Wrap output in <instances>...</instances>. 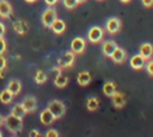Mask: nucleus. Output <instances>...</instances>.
<instances>
[{
    "label": "nucleus",
    "instance_id": "obj_34",
    "mask_svg": "<svg viewBox=\"0 0 153 137\" xmlns=\"http://www.w3.org/2000/svg\"><path fill=\"white\" fill-rule=\"evenodd\" d=\"M45 1V4L48 5V6H54L59 0H44Z\"/></svg>",
    "mask_w": 153,
    "mask_h": 137
},
{
    "label": "nucleus",
    "instance_id": "obj_36",
    "mask_svg": "<svg viewBox=\"0 0 153 137\" xmlns=\"http://www.w3.org/2000/svg\"><path fill=\"white\" fill-rule=\"evenodd\" d=\"M2 124H4V117H2L1 114H0V126H1Z\"/></svg>",
    "mask_w": 153,
    "mask_h": 137
},
{
    "label": "nucleus",
    "instance_id": "obj_38",
    "mask_svg": "<svg viewBox=\"0 0 153 137\" xmlns=\"http://www.w3.org/2000/svg\"><path fill=\"white\" fill-rule=\"evenodd\" d=\"M25 1H26V2H29V4H31V2H35L36 0H25Z\"/></svg>",
    "mask_w": 153,
    "mask_h": 137
},
{
    "label": "nucleus",
    "instance_id": "obj_14",
    "mask_svg": "<svg viewBox=\"0 0 153 137\" xmlns=\"http://www.w3.org/2000/svg\"><path fill=\"white\" fill-rule=\"evenodd\" d=\"M112 104H114V106L115 107H117V108H122L124 105H126V96L122 94V93H120V92H115L114 94H112Z\"/></svg>",
    "mask_w": 153,
    "mask_h": 137
},
{
    "label": "nucleus",
    "instance_id": "obj_3",
    "mask_svg": "<svg viewBox=\"0 0 153 137\" xmlns=\"http://www.w3.org/2000/svg\"><path fill=\"white\" fill-rule=\"evenodd\" d=\"M57 18V13L55 11V8L53 7H48L47 10L43 11L42 15H41V21L45 27H49L51 25V23Z\"/></svg>",
    "mask_w": 153,
    "mask_h": 137
},
{
    "label": "nucleus",
    "instance_id": "obj_25",
    "mask_svg": "<svg viewBox=\"0 0 153 137\" xmlns=\"http://www.w3.org/2000/svg\"><path fill=\"white\" fill-rule=\"evenodd\" d=\"M47 81V74L43 71V70H38L35 75V82L38 83V85H42Z\"/></svg>",
    "mask_w": 153,
    "mask_h": 137
},
{
    "label": "nucleus",
    "instance_id": "obj_5",
    "mask_svg": "<svg viewBox=\"0 0 153 137\" xmlns=\"http://www.w3.org/2000/svg\"><path fill=\"white\" fill-rule=\"evenodd\" d=\"M74 55H75V54H74L72 50L63 52V54L60 56V58L57 60L59 67H60V68H68V67H71V66L73 64V62H74Z\"/></svg>",
    "mask_w": 153,
    "mask_h": 137
},
{
    "label": "nucleus",
    "instance_id": "obj_32",
    "mask_svg": "<svg viewBox=\"0 0 153 137\" xmlns=\"http://www.w3.org/2000/svg\"><path fill=\"white\" fill-rule=\"evenodd\" d=\"M5 32H6V26L2 23H0V37H4Z\"/></svg>",
    "mask_w": 153,
    "mask_h": 137
},
{
    "label": "nucleus",
    "instance_id": "obj_39",
    "mask_svg": "<svg viewBox=\"0 0 153 137\" xmlns=\"http://www.w3.org/2000/svg\"><path fill=\"white\" fill-rule=\"evenodd\" d=\"M84 1H86V0H78V2L80 4V2H84Z\"/></svg>",
    "mask_w": 153,
    "mask_h": 137
},
{
    "label": "nucleus",
    "instance_id": "obj_7",
    "mask_svg": "<svg viewBox=\"0 0 153 137\" xmlns=\"http://www.w3.org/2000/svg\"><path fill=\"white\" fill-rule=\"evenodd\" d=\"M85 46H86V42L82 37H75L71 43V50L74 54H81L85 50Z\"/></svg>",
    "mask_w": 153,
    "mask_h": 137
},
{
    "label": "nucleus",
    "instance_id": "obj_19",
    "mask_svg": "<svg viewBox=\"0 0 153 137\" xmlns=\"http://www.w3.org/2000/svg\"><path fill=\"white\" fill-rule=\"evenodd\" d=\"M11 114H13L14 117H18V118H24V116L26 114V110L24 108V106L22 105V102H18L16 104L12 110H11Z\"/></svg>",
    "mask_w": 153,
    "mask_h": 137
},
{
    "label": "nucleus",
    "instance_id": "obj_30",
    "mask_svg": "<svg viewBox=\"0 0 153 137\" xmlns=\"http://www.w3.org/2000/svg\"><path fill=\"white\" fill-rule=\"evenodd\" d=\"M5 68H6V58L2 55H0V70H2Z\"/></svg>",
    "mask_w": 153,
    "mask_h": 137
},
{
    "label": "nucleus",
    "instance_id": "obj_6",
    "mask_svg": "<svg viewBox=\"0 0 153 137\" xmlns=\"http://www.w3.org/2000/svg\"><path fill=\"white\" fill-rule=\"evenodd\" d=\"M122 27V23L118 18L116 17H111L106 20V24H105V29L109 33H117Z\"/></svg>",
    "mask_w": 153,
    "mask_h": 137
},
{
    "label": "nucleus",
    "instance_id": "obj_21",
    "mask_svg": "<svg viewBox=\"0 0 153 137\" xmlns=\"http://www.w3.org/2000/svg\"><path fill=\"white\" fill-rule=\"evenodd\" d=\"M103 92L106 96H112V94L116 92V85L112 81H106L103 86Z\"/></svg>",
    "mask_w": 153,
    "mask_h": 137
},
{
    "label": "nucleus",
    "instance_id": "obj_33",
    "mask_svg": "<svg viewBox=\"0 0 153 137\" xmlns=\"http://www.w3.org/2000/svg\"><path fill=\"white\" fill-rule=\"evenodd\" d=\"M141 1H142V5L146 7H151L153 4V0H141Z\"/></svg>",
    "mask_w": 153,
    "mask_h": 137
},
{
    "label": "nucleus",
    "instance_id": "obj_1",
    "mask_svg": "<svg viewBox=\"0 0 153 137\" xmlns=\"http://www.w3.org/2000/svg\"><path fill=\"white\" fill-rule=\"evenodd\" d=\"M4 124L6 126V129L11 132V133H18L22 131L23 129V120L22 118L14 117L13 114H8L6 117H4Z\"/></svg>",
    "mask_w": 153,
    "mask_h": 137
},
{
    "label": "nucleus",
    "instance_id": "obj_29",
    "mask_svg": "<svg viewBox=\"0 0 153 137\" xmlns=\"http://www.w3.org/2000/svg\"><path fill=\"white\" fill-rule=\"evenodd\" d=\"M146 69H147V73H148L149 75H153V62H152V61H148V62H147Z\"/></svg>",
    "mask_w": 153,
    "mask_h": 137
},
{
    "label": "nucleus",
    "instance_id": "obj_9",
    "mask_svg": "<svg viewBox=\"0 0 153 137\" xmlns=\"http://www.w3.org/2000/svg\"><path fill=\"white\" fill-rule=\"evenodd\" d=\"M12 15V6L7 0H0V17L10 18Z\"/></svg>",
    "mask_w": 153,
    "mask_h": 137
},
{
    "label": "nucleus",
    "instance_id": "obj_20",
    "mask_svg": "<svg viewBox=\"0 0 153 137\" xmlns=\"http://www.w3.org/2000/svg\"><path fill=\"white\" fill-rule=\"evenodd\" d=\"M91 74L88 71H80L78 74V77H76V81L80 86H86L91 82Z\"/></svg>",
    "mask_w": 153,
    "mask_h": 137
},
{
    "label": "nucleus",
    "instance_id": "obj_11",
    "mask_svg": "<svg viewBox=\"0 0 153 137\" xmlns=\"http://www.w3.org/2000/svg\"><path fill=\"white\" fill-rule=\"evenodd\" d=\"M49 27L53 30V32H54V33L60 35V33H62V32L66 30V23H65L62 19L56 18V19L51 23V25H50Z\"/></svg>",
    "mask_w": 153,
    "mask_h": 137
},
{
    "label": "nucleus",
    "instance_id": "obj_17",
    "mask_svg": "<svg viewBox=\"0 0 153 137\" xmlns=\"http://www.w3.org/2000/svg\"><path fill=\"white\" fill-rule=\"evenodd\" d=\"M27 29H29V26H27V23L25 20L19 19V20H16L13 23V30L19 35H24L27 31Z\"/></svg>",
    "mask_w": 153,
    "mask_h": 137
},
{
    "label": "nucleus",
    "instance_id": "obj_13",
    "mask_svg": "<svg viewBox=\"0 0 153 137\" xmlns=\"http://www.w3.org/2000/svg\"><path fill=\"white\" fill-rule=\"evenodd\" d=\"M39 119H41V123L44 124V125H50V124H53V122L55 120L53 113H51L48 108H44L43 111H41V113H39Z\"/></svg>",
    "mask_w": 153,
    "mask_h": 137
},
{
    "label": "nucleus",
    "instance_id": "obj_26",
    "mask_svg": "<svg viewBox=\"0 0 153 137\" xmlns=\"http://www.w3.org/2000/svg\"><path fill=\"white\" fill-rule=\"evenodd\" d=\"M78 4H79L78 0H63V5L68 10H73L74 7L78 6Z\"/></svg>",
    "mask_w": 153,
    "mask_h": 137
},
{
    "label": "nucleus",
    "instance_id": "obj_2",
    "mask_svg": "<svg viewBox=\"0 0 153 137\" xmlns=\"http://www.w3.org/2000/svg\"><path fill=\"white\" fill-rule=\"evenodd\" d=\"M48 110L53 113V116H54L55 119H59V118H61V117L65 114V112H66V106H65V104H63L62 101H60V100H51V101L48 104Z\"/></svg>",
    "mask_w": 153,
    "mask_h": 137
},
{
    "label": "nucleus",
    "instance_id": "obj_15",
    "mask_svg": "<svg viewBox=\"0 0 153 137\" xmlns=\"http://www.w3.org/2000/svg\"><path fill=\"white\" fill-rule=\"evenodd\" d=\"M6 88H7V89L10 91V93L14 96V95H17V94L20 93L22 83H20L19 80H11V81L7 83V87H6Z\"/></svg>",
    "mask_w": 153,
    "mask_h": 137
},
{
    "label": "nucleus",
    "instance_id": "obj_35",
    "mask_svg": "<svg viewBox=\"0 0 153 137\" xmlns=\"http://www.w3.org/2000/svg\"><path fill=\"white\" fill-rule=\"evenodd\" d=\"M51 71H53V74H55V76H56V75H59V74H61V71H60V67H57V68H56V67H55V68H53V70H51Z\"/></svg>",
    "mask_w": 153,
    "mask_h": 137
},
{
    "label": "nucleus",
    "instance_id": "obj_22",
    "mask_svg": "<svg viewBox=\"0 0 153 137\" xmlns=\"http://www.w3.org/2000/svg\"><path fill=\"white\" fill-rule=\"evenodd\" d=\"M54 83H55L56 87H59V88H63V87H66L67 83H68V77L65 76V75H62V74H59V75L55 76V79H54Z\"/></svg>",
    "mask_w": 153,
    "mask_h": 137
},
{
    "label": "nucleus",
    "instance_id": "obj_37",
    "mask_svg": "<svg viewBox=\"0 0 153 137\" xmlns=\"http://www.w3.org/2000/svg\"><path fill=\"white\" fill-rule=\"evenodd\" d=\"M120 1H121V2H124V4H127V2H129L130 0H120Z\"/></svg>",
    "mask_w": 153,
    "mask_h": 137
},
{
    "label": "nucleus",
    "instance_id": "obj_4",
    "mask_svg": "<svg viewBox=\"0 0 153 137\" xmlns=\"http://www.w3.org/2000/svg\"><path fill=\"white\" fill-rule=\"evenodd\" d=\"M104 37V30L100 26H92L87 32V39L92 43H98Z\"/></svg>",
    "mask_w": 153,
    "mask_h": 137
},
{
    "label": "nucleus",
    "instance_id": "obj_31",
    "mask_svg": "<svg viewBox=\"0 0 153 137\" xmlns=\"http://www.w3.org/2000/svg\"><path fill=\"white\" fill-rule=\"evenodd\" d=\"M29 136H30V137H35V136L38 137V136H41V132L37 131V130H31V131L29 132Z\"/></svg>",
    "mask_w": 153,
    "mask_h": 137
},
{
    "label": "nucleus",
    "instance_id": "obj_23",
    "mask_svg": "<svg viewBox=\"0 0 153 137\" xmlns=\"http://www.w3.org/2000/svg\"><path fill=\"white\" fill-rule=\"evenodd\" d=\"M12 100H13V95L10 93V91H8L7 88L4 89V91L0 93V101H1L2 104L7 105V104H10Z\"/></svg>",
    "mask_w": 153,
    "mask_h": 137
},
{
    "label": "nucleus",
    "instance_id": "obj_12",
    "mask_svg": "<svg viewBox=\"0 0 153 137\" xmlns=\"http://www.w3.org/2000/svg\"><path fill=\"white\" fill-rule=\"evenodd\" d=\"M116 48H117V44L114 41H105V42H103V45H102L103 54L108 57H110L112 55V52L116 50Z\"/></svg>",
    "mask_w": 153,
    "mask_h": 137
},
{
    "label": "nucleus",
    "instance_id": "obj_8",
    "mask_svg": "<svg viewBox=\"0 0 153 137\" xmlns=\"http://www.w3.org/2000/svg\"><path fill=\"white\" fill-rule=\"evenodd\" d=\"M129 63H130V67H131L133 69L139 70V69H141V68L145 67V64H146V60H145L140 54H137V55H134V56L130 57Z\"/></svg>",
    "mask_w": 153,
    "mask_h": 137
},
{
    "label": "nucleus",
    "instance_id": "obj_27",
    "mask_svg": "<svg viewBox=\"0 0 153 137\" xmlns=\"http://www.w3.org/2000/svg\"><path fill=\"white\" fill-rule=\"evenodd\" d=\"M6 48H7L6 41L4 39V37H0V55H2L6 51Z\"/></svg>",
    "mask_w": 153,
    "mask_h": 137
},
{
    "label": "nucleus",
    "instance_id": "obj_28",
    "mask_svg": "<svg viewBox=\"0 0 153 137\" xmlns=\"http://www.w3.org/2000/svg\"><path fill=\"white\" fill-rule=\"evenodd\" d=\"M45 136L47 137H57L59 136V132L56 130H54V129H50V130H48L45 132Z\"/></svg>",
    "mask_w": 153,
    "mask_h": 137
},
{
    "label": "nucleus",
    "instance_id": "obj_40",
    "mask_svg": "<svg viewBox=\"0 0 153 137\" xmlns=\"http://www.w3.org/2000/svg\"><path fill=\"white\" fill-rule=\"evenodd\" d=\"M1 136H2V132H1V131H0V137H1Z\"/></svg>",
    "mask_w": 153,
    "mask_h": 137
},
{
    "label": "nucleus",
    "instance_id": "obj_18",
    "mask_svg": "<svg viewBox=\"0 0 153 137\" xmlns=\"http://www.w3.org/2000/svg\"><path fill=\"white\" fill-rule=\"evenodd\" d=\"M152 52H153V49H152V45L149 43H143L140 45V50H139V54L145 58V60H149L151 56H152Z\"/></svg>",
    "mask_w": 153,
    "mask_h": 137
},
{
    "label": "nucleus",
    "instance_id": "obj_24",
    "mask_svg": "<svg viewBox=\"0 0 153 137\" xmlns=\"http://www.w3.org/2000/svg\"><path fill=\"white\" fill-rule=\"evenodd\" d=\"M98 106H99V100H98V98L91 96V98L87 99V101H86V107H87L90 111H94V110H97Z\"/></svg>",
    "mask_w": 153,
    "mask_h": 137
},
{
    "label": "nucleus",
    "instance_id": "obj_10",
    "mask_svg": "<svg viewBox=\"0 0 153 137\" xmlns=\"http://www.w3.org/2000/svg\"><path fill=\"white\" fill-rule=\"evenodd\" d=\"M22 105L24 106V108L26 110V112H32L36 110L37 107V101H36V98L32 96V95H27L24 98V100L22 101Z\"/></svg>",
    "mask_w": 153,
    "mask_h": 137
},
{
    "label": "nucleus",
    "instance_id": "obj_16",
    "mask_svg": "<svg viewBox=\"0 0 153 137\" xmlns=\"http://www.w3.org/2000/svg\"><path fill=\"white\" fill-rule=\"evenodd\" d=\"M111 57V60L114 61V62H116V63H122L124 60H126V57H127V54H126V51L123 50V49H121V48H116V50L112 52V55L110 56Z\"/></svg>",
    "mask_w": 153,
    "mask_h": 137
}]
</instances>
